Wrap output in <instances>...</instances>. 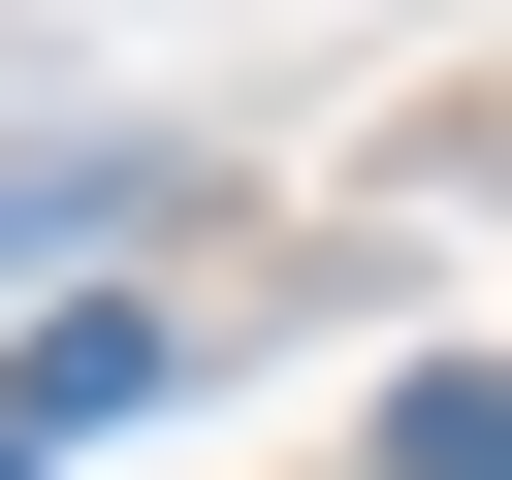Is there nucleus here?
<instances>
[{
	"mask_svg": "<svg viewBox=\"0 0 512 480\" xmlns=\"http://www.w3.org/2000/svg\"><path fill=\"white\" fill-rule=\"evenodd\" d=\"M384 480H512V384L448 352V384H384Z\"/></svg>",
	"mask_w": 512,
	"mask_h": 480,
	"instance_id": "f03ea898",
	"label": "nucleus"
},
{
	"mask_svg": "<svg viewBox=\"0 0 512 480\" xmlns=\"http://www.w3.org/2000/svg\"><path fill=\"white\" fill-rule=\"evenodd\" d=\"M128 384H160V320H128V288H64V320H32V352H0V448H96V416H128Z\"/></svg>",
	"mask_w": 512,
	"mask_h": 480,
	"instance_id": "f257e3e1",
	"label": "nucleus"
},
{
	"mask_svg": "<svg viewBox=\"0 0 512 480\" xmlns=\"http://www.w3.org/2000/svg\"><path fill=\"white\" fill-rule=\"evenodd\" d=\"M128 192H160V160H0V256H96Z\"/></svg>",
	"mask_w": 512,
	"mask_h": 480,
	"instance_id": "7ed1b4c3",
	"label": "nucleus"
}]
</instances>
